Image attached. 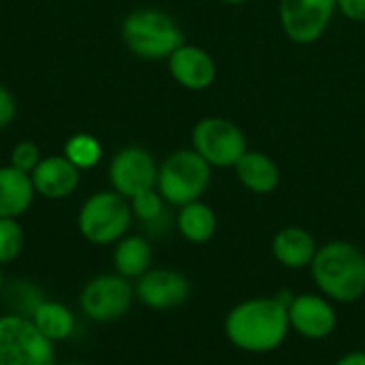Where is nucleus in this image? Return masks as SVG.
Instances as JSON below:
<instances>
[{
	"instance_id": "1",
	"label": "nucleus",
	"mask_w": 365,
	"mask_h": 365,
	"mask_svg": "<svg viewBox=\"0 0 365 365\" xmlns=\"http://www.w3.org/2000/svg\"><path fill=\"white\" fill-rule=\"evenodd\" d=\"M225 338L237 351L267 355L280 349L291 331L287 302L276 297H248L235 304L225 317Z\"/></svg>"
},
{
	"instance_id": "2",
	"label": "nucleus",
	"mask_w": 365,
	"mask_h": 365,
	"mask_svg": "<svg viewBox=\"0 0 365 365\" xmlns=\"http://www.w3.org/2000/svg\"><path fill=\"white\" fill-rule=\"evenodd\" d=\"M310 274L319 293L334 304H355L365 295V252L346 240L319 246Z\"/></svg>"
},
{
	"instance_id": "3",
	"label": "nucleus",
	"mask_w": 365,
	"mask_h": 365,
	"mask_svg": "<svg viewBox=\"0 0 365 365\" xmlns=\"http://www.w3.org/2000/svg\"><path fill=\"white\" fill-rule=\"evenodd\" d=\"M124 45L143 60H167L178 47H182L184 32L178 21L160 9L130 11L122 21Z\"/></svg>"
},
{
	"instance_id": "4",
	"label": "nucleus",
	"mask_w": 365,
	"mask_h": 365,
	"mask_svg": "<svg viewBox=\"0 0 365 365\" xmlns=\"http://www.w3.org/2000/svg\"><path fill=\"white\" fill-rule=\"evenodd\" d=\"M212 182V165L190 150H175L158 165L156 190L171 205L199 201Z\"/></svg>"
},
{
	"instance_id": "5",
	"label": "nucleus",
	"mask_w": 365,
	"mask_h": 365,
	"mask_svg": "<svg viewBox=\"0 0 365 365\" xmlns=\"http://www.w3.org/2000/svg\"><path fill=\"white\" fill-rule=\"evenodd\" d=\"M130 201L115 190L90 195L77 214V229L90 244L109 246L128 235L133 222Z\"/></svg>"
},
{
	"instance_id": "6",
	"label": "nucleus",
	"mask_w": 365,
	"mask_h": 365,
	"mask_svg": "<svg viewBox=\"0 0 365 365\" xmlns=\"http://www.w3.org/2000/svg\"><path fill=\"white\" fill-rule=\"evenodd\" d=\"M0 365H56L53 342L36 329L30 317H0Z\"/></svg>"
},
{
	"instance_id": "7",
	"label": "nucleus",
	"mask_w": 365,
	"mask_h": 365,
	"mask_svg": "<svg viewBox=\"0 0 365 365\" xmlns=\"http://www.w3.org/2000/svg\"><path fill=\"white\" fill-rule=\"evenodd\" d=\"M192 150L212 167H235L248 152L246 133L231 120L220 115L201 118L192 128Z\"/></svg>"
},
{
	"instance_id": "8",
	"label": "nucleus",
	"mask_w": 365,
	"mask_h": 365,
	"mask_svg": "<svg viewBox=\"0 0 365 365\" xmlns=\"http://www.w3.org/2000/svg\"><path fill=\"white\" fill-rule=\"evenodd\" d=\"M135 299V284L113 272L92 278L79 295V306L90 321L113 323L130 310Z\"/></svg>"
},
{
	"instance_id": "9",
	"label": "nucleus",
	"mask_w": 365,
	"mask_h": 365,
	"mask_svg": "<svg viewBox=\"0 0 365 365\" xmlns=\"http://www.w3.org/2000/svg\"><path fill=\"white\" fill-rule=\"evenodd\" d=\"M107 175L111 190L120 192L126 199H133L143 190L156 188L158 163L150 150L141 145H126L113 154Z\"/></svg>"
},
{
	"instance_id": "10",
	"label": "nucleus",
	"mask_w": 365,
	"mask_h": 365,
	"mask_svg": "<svg viewBox=\"0 0 365 365\" xmlns=\"http://www.w3.org/2000/svg\"><path fill=\"white\" fill-rule=\"evenodd\" d=\"M336 9V0H280V26L293 43L310 45L325 34Z\"/></svg>"
},
{
	"instance_id": "11",
	"label": "nucleus",
	"mask_w": 365,
	"mask_h": 365,
	"mask_svg": "<svg viewBox=\"0 0 365 365\" xmlns=\"http://www.w3.org/2000/svg\"><path fill=\"white\" fill-rule=\"evenodd\" d=\"M284 302L291 331H295L299 338L321 342L334 336L338 327V312L336 304L323 293H299Z\"/></svg>"
},
{
	"instance_id": "12",
	"label": "nucleus",
	"mask_w": 365,
	"mask_h": 365,
	"mask_svg": "<svg viewBox=\"0 0 365 365\" xmlns=\"http://www.w3.org/2000/svg\"><path fill=\"white\" fill-rule=\"evenodd\" d=\"M190 280L171 267H150L135 282V297L150 310H171L188 302Z\"/></svg>"
},
{
	"instance_id": "13",
	"label": "nucleus",
	"mask_w": 365,
	"mask_h": 365,
	"mask_svg": "<svg viewBox=\"0 0 365 365\" xmlns=\"http://www.w3.org/2000/svg\"><path fill=\"white\" fill-rule=\"evenodd\" d=\"M169 73L171 77L186 90L201 92L207 90L218 75L214 58L199 45H188L184 43L178 47L169 58Z\"/></svg>"
},
{
	"instance_id": "14",
	"label": "nucleus",
	"mask_w": 365,
	"mask_h": 365,
	"mask_svg": "<svg viewBox=\"0 0 365 365\" xmlns=\"http://www.w3.org/2000/svg\"><path fill=\"white\" fill-rule=\"evenodd\" d=\"M30 178L36 195L58 201L71 197L79 188L81 171L64 154H51L41 158Z\"/></svg>"
},
{
	"instance_id": "15",
	"label": "nucleus",
	"mask_w": 365,
	"mask_h": 365,
	"mask_svg": "<svg viewBox=\"0 0 365 365\" xmlns=\"http://www.w3.org/2000/svg\"><path fill=\"white\" fill-rule=\"evenodd\" d=\"M319 244L314 235L297 225L282 227L272 240L274 259L287 269H306L312 265Z\"/></svg>"
},
{
	"instance_id": "16",
	"label": "nucleus",
	"mask_w": 365,
	"mask_h": 365,
	"mask_svg": "<svg viewBox=\"0 0 365 365\" xmlns=\"http://www.w3.org/2000/svg\"><path fill=\"white\" fill-rule=\"evenodd\" d=\"M32 178L11 165L0 167V218H19L34 203Z\"/></svg>"
},
{
	"instance_id": "17",
	"label": "nucleus",
	"mask_w": 365,
	"mask_h": 365,
	"mask_svg": "<svg viewBox=\"0 0 365 365\" xmlns=\"http://www.w3.org/2000/svg\"><path fill=\"white\" fill-rule=\"evenodd\" d=\"M237 180L255 195H269L280 184V167L263 152H246L235 165Z\"/></svg>"
},
{
	"instance_id": "18",
	"label": "nucleus",
	"mask_w": 365,
	"mask_h": 365,
	"mask_svg": "<svg viewBox=\"0 0 365 365\" xmlns=\"http://www.w3.org/2000/svg\"><path fill=\"white\" fill-rule=\"evenodd\" d=\"M111 259L115 274L124 276L126 280H137L152 267V244L143 235H124L113 244Z\"/></svg>"
},
{
	"instance_id": "19",
	"label": "nucleus",
	"mask_w": 365,
	"mask_h": 365,
	"mask_svg": "<svg viewBox=\"0 0 365 365\" xmlns=\"http://www.w3.org/2000/svg\"><path fill=\"white\" fill-rule=\"evenodd\" d=\"M216 229H218L216 212L207 203H203L201 199L180 207V212H178V231L186 242H190V244H207L216 235Z\"/></svg>"
},
{
	"instance_id": "20",
	"label": "nucleus",
	"mask_w": 365,
	"mask_h": 365,
	"mask_svg": "<svg viewBox=\"0 0 365 365\" xmlns=\"http://www.w3.org/2000/svg\"><path fill=\"white\" fill-rule=\"evenodd\" d=\"M32 323L36 325V329L51 342H60L66 340L73 329H75V317L73 312L60 304V302H51V299H43L30 314Z\"/></svg>"
},
{
	"instance_id": "21",
	"label": "nucleus",
	"mask_w": 365,
	"mask_h": 365,
	"mask_svg": "<svg viewBox=\"0 0 365 365\" xmlns=\"http://www.w3.org/2000/svg\"><path fill=\"white\" fill-rule=\"evenodd\" d=\"M62 154L79 169H94L103 158V143L92 133H75L66 139Z\"/></svg>"
},
{
	"instance_id": "22",
	"label": "nucleus",
	"mask_w": 365,
	"mask_h": 365,
	"mask_svg": "<svg viewBox=\"0 0 365 365\" xmlns=\"http://www.w3.org/2000/svg\"><path fill=\"white\" fill-rule=\"evenodd\" d=\"M24 229L17 218H0V265L15 261L24 250Z\"/></svg>"
},
{
	"instance_id": "23",
	"label": "nucleus",
	"mask_w": 365,
	"mask_h": 365,
	"mask_svg": "<svg viewBox=\"0 0 365 365\" xmlns=\"http://www.w3.org/2000/svg\"><path fill=\"white\" fill-rule=\"evenodd\" d=\"M130 201V210H133V216L141 222H156L163 212H165V199L163 195L156 190V188H150V190H143L139 195H135Z\"/></svg>"
},
{
	"instance_id": "24",
	"label": "nucleus",
	"mask_w": 365,
	"mask_h": 365,
	"mask_svg": "<svg viewBox=\"0 0 365 365\" xmlns=\"http://www.w3.org/2000/svg\"><path fill=\"white\" fill-rule=\"evenodd\" d=\"M41 158L43 156H41V150H38L36 143H32V141H19V143H15V148L9 154V165L30 175L36 169V165L41 163Z\"/></svg>"
},
{
	"instance_id": "25",
	"label": "nucleus",
	"mask_w": 365,
	"mask_h": 365,
	"mask_svg": "<svg viewBox=\"0 0 365 365\" xmlns=\"http://www.w3.org/2000/svg\"><path fill=\"white\" fill-rule=\"evenodd\" d=\"M15 113H17L15 96H13V92L6 86L0 83V128L9 126L15 120Z\"/></svg>"
},
{
	"instance_id": "26",
	"label": "nucleus",
	"mask_w": 365,
	"mask_h": 365,
	"mask_svg": "<svg viewBox=\"0 0 365 365\" xmlns=\"http://www.w3.org/2000/svg\"><path fill=\"white\" fill-rule=\"evenodd\" d=\"M336 4L351 21H365V0H336Z\"/></svg>"
},
{
	"instance_id": "27",
	"label": "nucleus",
	"mask_w": 365,
	"mask_h": 365,
	"mask_svg": "<svg viewBox=\"0 0 365 365\" xmlns=\"http://www.w3.org/2000/svg\"><path fill=\"white\" fill-rule=\"evenodd\" d=\"M334 365H365V351H349Z\"/></svg>"
},
{
	"instance_id": "28",
	"label": "nucleus",
	"mask_w": 365,
	"mask_h": 365,
	"mask_svg": "<svg viewBox=\"0 0 365 365\" xmlns=\"http://www.w3.org/2000/svg\"><path fill=\"white\" fill-rule=\"evenodd\" d=\"M220 2H225V4H244L248 0H220Z\"/></svg>"
},
{
	"instance_id": "29",
	"label": "nucleus",
	"mask_w": 365,
	"mask_h": 365,
	"mask_svg": "<svg viewBox=\"0 0 365 365\" xmlns=\"http://www.w3.org/2000/svg\"><path fill=\"white\" fill-rule=\"evenodd\" d=\"M2 284H4V280H2V269H0V293H2Z\"/></svg>"
},
{
	"instance_id": "30",
	"label": "nucleus",
	"mask_w": 365,
	"mask_h": 365,
	"mask_svg": "<svg viewBox=\"0 0 365 365\" xmlns=\"http://www.w3.org/2000/svg\"><path fill=\"white\" fill-rule=\"evenodd\" d=\"M68 365H81V364H68Z\"/></svg>"
}]
</instances>
